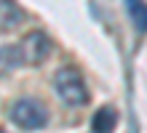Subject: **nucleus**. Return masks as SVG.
<instances>
[{"label": "nucleus", "instance_id": "7", "mask_svg": "<svg viewBox=\"0 0 147 133\" xmlns=\"http://www.w3.org/2000/svg\"><path fill=\"white\" fill-rule=\"evenodd\" d=\"M126 11H128V16L134 19V27H136V32H147V5L144 3H126Z\"/></svg>", "mask_w": 147, "mask_h": 133}, {"label": "nucleus", "instance_id": "2", "mask_svg": "<svg viewBox=\"0 0 147 133\" xmlns=\"http://www.w3.org/2000/svg\"><path fill=\"white\" fill-rule=\"evenodd\" d=\"M8 117H11V122H13L16 128H22V130H40L48 122V109L38 99L22 96V99H16L11 104Z\"/></svg>", "mask_w": 147, "mask_h": 133}, {"label": "nucleus", "instance_id": "6", "mask_svg": "<svg viewBox=\"0 0 147 133\" xmlns=\"http://www.w3.org/2000/svg\"><path fill=\"white\" fill-rule=\"evenodd\" d=\"M24 19V11L16 3H0V29H11Z\"/></svg>", "mask_w": 147, "mask_h": 133}, {"label": "nucleus", "instance_id": "8", "mask_svg": "<svg viewBox=\"0 0 147 133\" xmlns=\"http://www.w3.org/2000/svg\"><path fill=\"white\" fill-rule=\"evenodd\" d=\"M0 133H5V130H0Z\"/></svg>", "mask_w": 147, "mask_h": 133}, {"label": "nucleus", "instance_id": "3", "mask_svg": "<svg viewBox=\"0 0 147 133\" xmlns=\"http://www.w3.org/2000/svg\"><path fill=\"white\" fill-rule=\"evenodd\" d=\"M19 48H22V56H24L27 64H40V61H46L51 56L54 43H51V37H48L46 32L35 29V32H30L27 37L19 43Z\"/></svg>", "mask_w": 147, "mask_h": 133}, {"label": "nucleus", "instance_id": "1", "mask_svg": "<svg viewBox=\"0 0 147 133\" xmlns=\"http://www.w3.org/2000/svg\"><path fill=\"white\" fill-rule=\"evenodd\" d=\"M54 88L67 106H83L88 104V88H86L83 75L75 67H62L54 75Z\"/></svg>", "mask_w": 147, "mask_h": 133}, {"label": "nucleus", "instance_id": "4", "mask_svg": "<svg viewBox=\"0 0 147 133\" xmlns=\"http://www.w3.org/2000/svg\"><path fill=\"white\" fill-rule=\"evenodd\" d=\"M24 64L22 48L19 45H0V75H8Z\"/></svg>", "mask_w": 147, "mask_h": 133}, {"label": "nucleus", "instance_id": "5", "mask_svg": "<svg viewBox=\"0 0 147 133\" xmlns=\"http://www.w3.org/2000/svg\"><path fill=\"white\" fill-rule=\"evenodd\" d=\"M118 125V112H115V106H102V109L94 114V120H91V128L94 133H112Z\"/></svg>", "mask_w": 147, "mask_h": 133}]
</instances>
